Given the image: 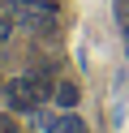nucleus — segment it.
<instances>
[{"label":"nucleus","mask_w":129,"mask_h":133,"mask_svg":"<svg viewBox=\"0 0 129 133\" xmlns=\"http://www.w3.org/2000/svg\"><path fill=\"white\" fill-rule=\"evenodd\" d=\"M13 26H17V22L9 17V13H0V43H9V39H13Z\"/></svg>","instance_id":"nucleus-6"},{"label":"nucleus","mask_w":129,"mask_h":133,"mask_svg":"<svg viewBox=\"0 0 129 133\" xmlns=\"http://www.w3.org/2000/svg\"><path fill=\"white\" fill-rule=\"evenodd\" d=\"M125 52H129V35H125Z\"/></svg>","instance_id":"nucleus-8"},{"label":"nucleus","mask_w":129,"mask_h":133,"mask_svg":"<svg viewBox=\"0 0 129 133\" xmlns=\"http://www.w3.org/2000/svg\"><path fill=\"white\" fill-rule=\"evenodd\" d=\"M112 17H116V26L129 35V0H112Z\"/></svg>","instance_id":"nucleus-5"},{"label":"nucleus","mask_w":129,"mask_h":133,"mask_svg":"<svg viewBox=\"0 0 129 133\" xmlns=\"http://www.w3.org/2000/svg\"><path fill=\"white\" fill-rule=\"evenodd\" d=\"M52 99H56V107H65V112H73V107L82 103V95H77V86H73V82H56Z\"/></svg>","instance_id":"nucleus-3"},{"label":"nucleus","mask_w":129,"mask_h":133,"mask_svg":"<svg viewBox=\"0 0 129 133\" xmlns=\"http://www.w3.org/2000/svg\"><path fill=\"white\" fill-rule=\"evenodd\" d=\"M52 77L47 73H26V77H13L4 86V99H9V107H22V112H30V107H39V103H47L52 99Z\"/></svg>","instance_id":"nucleus-1"},{"label":"nucleus","mask_w":129,"mask_h":133,"mask_svg":"<svg viewBox=\"0 0 129 133\" xmlns=\"http://www.w3.org/2000/svg\"><path fill=\"white\" fill-rule=\"evenodd\" d=\"M0 133H17V124L9 120V116H0Z\"/></svg>","instance_id":"nucleus-7"},{"label":"nucleus","mask_w":129,"mask_h":133,"mask_svg":"<svg viewBox=\"0 0 129 133\" xmlns=\"http://www.w3.org/2000/svg\"><path fill=\"white\" fill-rule=\"evenodd\" d=\"M47 133H86V124L77 120L73 112H65V116H56V120H47Z\"/></svg>","instance_id":"nucleus-4"},{"label":"nucleus","mask_w":129,"mask_h":133,"mask_svg":"<svg viewBox=\"0 0 129 133\" xmlns=\"http://www.w3.org/2000/svg\"><path fill=\"white\" fill-rule=\"evenodd\" d=\"M9 17L22 22V26H52L56 22V4H47V0H13Z\"/></svg>","instance_id":"nucleus-2"}]
</instances>
